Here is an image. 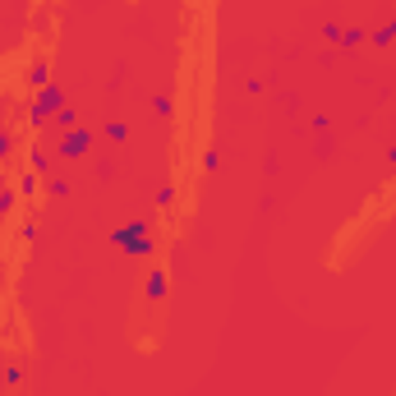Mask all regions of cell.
Listing matches in <instances>:
<instances>
[{"label":"cell","mask_w":396,"mask_h":396,"mask_svg":"<svg viewBox=\"0 0 396 396\" xmlns=\"http://www.w3.org/2000/svg\"><path fill=\"white\" fill-rule=\"evenodd\" d=\"M111 240L120 244L125 253H134V258H148V253L157 249L153 240H148V221H129V226H115V235Z\"/></svg>","instance_id":"cell-1"},{"label":"cell","mask_w":396,"mask_h":396,"mask_svg":"<svg viewBox=\"0 0 396 396\" xmlns=\"http://www.w3.org/2000/svg\"><path fill=\"white\" fill-rule=\"evenodd\" d=\"M60 106H65V92L55 88V83H46V88L37 92V101H33V115H28V120H33V129H42V125L51 120Z\"/></svg>","instance_id":"cell-2"},{"label":"cell","mask_w":396,"mask_h":396,"mask_svg":"<svg viewBox=\"0 0 396 396\" xmlns=\"http://www.w3.org/2000/svg\"><path fill=\"white\" fill-rule=\"evenodd\" d=\"M88 148H92V134L83 129V125H74V129H65V139H60L55 153H60V157H83Z\"/></svg>","instance_id":"cell-3"},{"label":"cell","mask_w":396,"mask_h":396,"mask_svg":"<svg viewBox=\"0 0 396 396\" xmlns=\"http://www.w3.org/2000/svg\"><path fill=\"white\" fill-rule=\"evenodd\" d=\"M148 299H153V304H157V299H166V272L148 276Z\"/></svg>","instance_id":"cell-4"},{"label":"cell","mask_w":396,"mask_h":396,"mask_svg":"<svg viewBox=\"0 0 396 396\" xmlns=\"http://www.w3.org/2000/svg\"><path fill=\"white\" fill-rule=\"evenodd\" d=\"M392 42H396V19L387 23V28H378V33H374V46H392Z\"/></svg>","instance_id":"cell-5"},{"label":"cell","mask_w":396,"mask_h":396,"mask_svg":"<svg viewBox=\"0 0 396 396\" xmlns=\"http://www.w3.org/2000/svg\"><path fill=\"white\" fill-rule=\"evenodd\" d=\"M74 120H78L74 106H60V111H55V125H60V129H74Z\"/></svg>","instance_id":"cell-6"},{"label":"cell","mask_w":396,"mask_h":396,"mask_svg":"<svg viewBox=\"0 0 396 396\" xmlns=\"http://www.w3.org/2000/svg\"><path fill=\"white\" fill-rule=\"evenodd\" d=\"M153 111H157V115H176V101H171V97H157Z\"/></svg>","instance_id":"cell-7"},{"label":"cell","mask_w":396,"mask_h":396,"mask_svg":"<svg viewBox=\"0 0 396 396\" xmlns=\"http://www.w3.org/2000/svg\"><path fill=\"white\" fill-rule=\"evenodd\" d=\"M33 171H51V157H46L42 148H33Z\"/></svg>","instance_id":"cell-8"},{"label":"cell","mask_w":396,"mask_h":396,"mask_svg":"<svg viewBox=\"0 0 396 396\" xmlns=\"http://www.w3.org/2000/svg\"><path fill=\"white\" fill-rule=\"evenodd\" d=\"M46 194H55V198H65V194H69V185H65V180H46Z\"/></svg>","instance_id":"cell-9"},{"label":"cell","mask_w":396,"mask_h":396,"mask_svg":"<svg viewBox=\"0 0 396 396\" xmlns=\"http://www.w3.org/2000/svg\"><path fill=\"white\" fill-rule=\"evenodd\" d=\"M171 198H176V185H162V189H157V208H166Z\"/></svg>","instance_id":"cell-10"},{"label":"cell","mask_w":396,"mask_h":396,"mask_svg":"<svg viewBox=\"0 0 396 396\" xmlns=\"http://www.w3.org/2000/svg\"><path fill=\"white\" fill-rule=\"evenodd\" d=\"M341 42H346V46H360V42H364V33H360V28H346Z\"/></svg>","instance_id":"cell-11"},{"label":"cell","mask_w":396,"mask_h":396,"mask_svg":"<svg viewBox=\"0 0 396 396\" xmlns=\"http://www.w3.org/2000/svg\"><path fill=\"white\" fill-rule=\"evenodd\" d=\"M5 157H10V134L0 129V162H5Z\"/></svg>","instance_id":"cell-12"}]
</instances>
